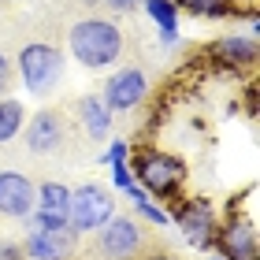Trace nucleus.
Listing matches in <instances>:
<instances>
[{"mask_svg":"<svg viewBox=\"0 0 260 260\" xmlns=\"http://www.w3.org/2000/svg\"><path fill=\"white\" fill-rule=\"evenodd\" d=\"M15 71H19V82L26 86V93L49 97V93L60 86V78H63V52L56 49V45H49V41H30V45L19 49Z\"/></svg>","mask_w":260,"mask_h":260,"instance_id":"7ed1b4c3","label":"nucleus"},{"mask_svg":"<svg viewBox=\"0 0 260 260\" xmlns=\"http://www.w3.org/2000/svg\"><path fill=\"white\" fill-rule=\"evenodd\" d=\"M22 119H26L22 104H19L15 97H0V145H4V141H11V138H19Z\"/></svg>","mask_w":260,"mask_h":260,"instance_id":"f3484780","label":"nucleus"},{"mask_svg":"<svg viewBox=\"0 0 260 260\" xmlns=\"http://www.w3.org/2000/svg\"><path fill=\"white\" fill-rule=\"evenodd\" d=\"M168 219L179 223V234L193 249H212L216 245V208L208 197H175L168 201Z\"/></svg>","mask_w":260,"mask_h":260,"instance_id":"20e7f679","label":"nucleus"},{"mask_svg":"<svg viewBox=\"0 0 260 260\" xmlns=\"http://www.w3.org/2000/svg\"><path fill=\"white\" fill-rule=\"evenodd\" d=\"M108 175H112V186H115L119 193H126L130 186H134V175H130V164H126V160H112V164H108Z\"/></svg>","mask_w":260,"mask_h":260,"instance_id":"a211bd4d","label":"nucleus"},{"mask_svg":"<svg viewBox=\"0 0 260 260\" xmlns=\"http://www.w3.org/2000/svg\"><path fill=\"white\" fill-rule=\"evenodd\" d=\"M130 156V145L123 138H112V145H108V152H104V164H112V160H126Z\"/></svg>","mask_w":260,"mask_h":260,"instance_id":"aec40b11","label":"nucleus"},{"mask_svg":"<svg viewBox=\"0 0 260 260\" xmlns=\"http://www.w3.org/2000/svg\"><path fill=\"white\" fill-rule=\"evenodd\" d=\"M86 4H101V0H86Z\"/></svg>","mask_w":260,"mask_h":260,"instance_id":"393cba45","label":"nucleus"},{"mask_svg":"<svg viewBox=\"0 0 260 260\" xmlns=\"http://www.w3.org/2000/svg\"><path fill=\"white\" fill-rule=\"evenodd\" d=\"M208 260H227V256H208Z\"/></svg>","mask_w":260,"mask_h":260,"instance_id":"b1692460","label":"nucleus"},{"mask_svg":"<svg viewBox=\"0 0 260 260\" xmlns=\"http://www.w3.org/2000/svg\"><path fill=\"white\" fill-rule=\"evenodd\" d=\"M149 260H175V256H168V253H156V256H149Z\"/></svg>","mask_w":260,"mask_h":260,"instance_id":"5701e85b","label":"nucleus"},{"mask_svg":"<svg viewBox=\"0 0 260 260\" xmlns=\"http://www.w3.org/2000/svg\"><path fill=\"white\" fill-rule=\"evenodd\" d=\"M141 8H145V15L152 19V26L160 30L164 45L179 41V15H182V11L175 8V0H141Z\"/></svg>","mask_w":260,"mask_h":260,"instance_id":"4468645a","label":"nucleus"},{"mask_svg":"<svg viewBox=\"0 0 260 260\" xmlns=\"http://www.w3.org/2000/svg\"><path fill=\"white\" fill-rule=\"evenodd\" d=\"M93 234H97V253L104 260H134L145 245V231L138 227L134 216H112Z\"/></svg>","mask_w":260,"mask_h":260,"instance_id":"423d86ee","label":"nucleus"},{"mask_svg":"<svg viewBox=\"0 0 260 260\" xmlns=\"http://www.w3.org/2000/svg\"><path fill=\"white\" fill-rule=\"evenodd\" d=\"M108 8H115V11H130V8H138L141 0H104Z\"/></svg>","mask_w":260,"mask_h":260,"instance_id":"4be33fe9","label":"nucleus"},{"mask_svg":"<svg viewBox=\"0 0 260 260\" xmlns=\"http://www.w3.org/2000/svg\"><path fill=\"white\" fill-rule=\"evenodd\" d=\"M78 234L71 227H30L26 242H22V256L26 260H71Z\"/></svg>","mask_w":260,"mask_h":260,"instance_id":"6e6552de","label":"nucleus"},{"mask_svg":"<svg viewBox=\"0 0 260 260\" xmlns=\"http://www.w3.org/2000/svg\"><path fill=\"white\" fill-rule=\"evenodd\" d=\"M208 56L227 71H245L256 63V38L253 34H227V38L208 45Z\"/></svg>","mask_w":260,"mask_h":260,"instance_id":"f8f14e48","label":"nucleus"},{"mask_svg":"<svg viewBox=\"0 0 260 260\" xmlns=\"http://www.w3.org/2000/svg\"><path fill=\"white\" fill-rule=\"evenodd\" d=\"M0 260H26V256H22V245H15V242H0Z\"/></svg>","mask_w":260,"mask_h":260,"instance_id":"412c9836","label":"nucleus"},{"mask_svg":"<svg viewBox=\"0 0 260 260\" xmlns=\"http://www.w3.org/2000/svg\"><path fill=\"white\" fill-rule=\"evenodd\" d=\"M175 8L193 19H227L238 11V0H175Z\"/></svg>","mask_w":260,"mask_h":260,"instance_id":"dca6fc26","label":"nucleus"},{"mask_svg":"<svg viewBox=\"0 0 260 260\" xmlns=\"http://www.w3.org/2000/svg\"><path fill=\"white\" fill-rule=\"evenodd\" d=\"M34 193H38V186H34L26 175L0 171V216L26 219L30 212H34Z\"/></svg>","mask_w":260,"mask_h":260,"instance_id":"9d476101","label":"nucleus"},{"mask_svg":"<svg viewBox=\"0 0 260 260\" xmlns=\"http://www.w3.org/2000/svg\"><path fill=\"white\" fill-rule=\"evenodd\" d=\"M11 82H15V63L8 60L4 52H0V97H8V89H11Z\"/></svg>","mask_w":260,"mask_h":260,"instance_id":"6ab92c4d","label":"nucleus"},{"mask_svg":"<svg viewBox=\"0 0 260 260\" xmlns=\"http://www.w3.org/2000/svg\"><path fill=\"white\" fill-rule=\"evenodd\" d=\"M63 138H67V123H63V115L52 112V108H41V112L26 123V149L38 152V156L56 152V149L63 145Z\"/></svg>","mask_w":260,"mask_h":260,"instance_id":"9b49d317","label":"nucleus"},{"mask_svg":"<svg viewBox=\"0 0 260 260\" xmlns=\"http://www.w3.org/2000/svg\"><path fill=\"white\" fill-rule=\"evenodd\" d=\"M216 245L219 256L227 260H260V245H256V227L253 219H227L216 227Z\"/></svg>","mask_w":260,"mask_h":260,"instance_id":"1a4fd4ad","label":"nucleus"},{"mask_svg":"<svg viewBox=\"0 0 260 260\" xmlns=\"http://www.w3.org/2000/svg\"><path fill=\"white\" fill-rule=\"evenodd\" d=\"M115 216V197L97 182H86L78 190H71V205H67V227L75 234H93L104 219Z\"/></svg>","mask_w":260,"mask_h":260,"instance_id":"39448f33","label":"nucleus"},{"mask_svg":"<svg viewBox=\"0 0 260 260\" xmlns=\"http://www.w3.org/2000/svg\"><path fill=\"white\" fill-rule=\"evenodd\" d=\"M67 49L82 67L104 71L123 56V30L115 26L112 19H97V15L78 19L75 26L67 30Z\"/></svg>","mask_w":260,"mask_h":260,"instance_id":"f03ea898","label":"nucleus"},{"mask_svg":"<svg viewBox=\"0 0 260 260\" xmlns=\"http://www.w3.org/2000/svg\"><path fill=\"white\" fill-rule=\"evenodd\" d=\"M126 164H130L134 182L152 201H175V197L182 193V182H186V164H182V156L164 152V149H152V145H141V149H134L126 156Z\"/></svg>","mask_w":260,"mask_h":260,"instance_id":"f257e3e1","label":"nucleus"},{"mask_svg":"<svg viewBox=\"0 0 260 260\" xmlns=\"http://www.w3.org/2000/svg\"><path fill=\"white\" fill-rule=\"evenodd\" d=\"M78 119H82V130H86L89 141H104L112 134V108L101 101V93H89V97L78 101Z\"/></svg>","mask_w":260,"mask_h":260,"instance_id":"ddd939ff","label":"nucleus"},{"mask_svg":"<svg viewBox=\"0 0 260 260\" xmlns=\"http://www.w3.org/2000/svg\"><path fill=\"white\" fill-rule=\"evenodd\" d=\"M67 205H71V186L63 182H41L34 193V212H45V216L67 219Z\"/></svg>","mask_w":260,"mask_h":260,"instance_id":"2eb2a0df","label":"nucleus"},{"mask_svg":"<svg viewBox=\"0 0 260 260\" xmlns=\"http://www.w3.org/2000/svg\"><path fill=\"white\" fill-rule=\"evenodd\" d=\"M145 97H149V78H145L141 67H119L108 82H104V89H101V101L112 108V115L134 112Z\"/></svg>","mask_w":260,"mask_h":260,"instance_id":"0eeeda50","label":"nucleus"}]
</instances>
